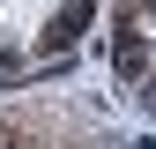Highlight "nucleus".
Masks as SVG:
<instances>
[{
  "label": "nucleus",
  "instance_id": "f257e3e1",
  "mask_svg": "<svg viewBox=\"0 0 156 149\" xmlns=\"http://www.w3.org/2000/svg\"><path fill=\"white\" fill-rule=\"evenodd\" d=\"M112 60H119V74L141 67V37H134V8H126V30H119V45H112Z\"/></svg>",
  "mask_w": 156,
  "mask_h": 149
},
{
  "label": "nucleus",
  "instance_id": "f03ea898",
  "mask_svg": "<svg viewBox=\"0 0 156 149\" xmlns=\"http://www.w3.org/2000/svg\"><path fill=\"white\" fill-rule=\"evenodd\" d=\"M82 23H89V0H74L60 23H52V45H74V30H82Z\"/></svg>",
  "mask_w": 156,
  "mask_h": 149
},
{
  "label": "nucleus",
  "instance_id": "7ed1b4c3",
  "mask_svg": "<svg viewBox=\"0 0 156 149\" xmlns=\"http://www.w3.org/2000/svg\"><path fill=\"white\" fill-rule=\"evenodd\" d=\"M149 112H156V89H149Z\"/></svg>",
  "mask_w": 156,
  "mask_h": 149
},
{
  "label": "nucleus",
  "instance_id": "20e7f679",
  "mask_svg": "<svg viewBox=\"0 0 156 149\" xmlns=\"http://www.w3.org/2000/svg\"><path fill=\"white\" fill-rule=\"evenodd\" d=\"M141 8H156V0H141Z\"/></svg>",
  "mask_w": 156,
  "mask_h": 149
},
{
  "label": "nucleus",
  "instance_id": "39448f33",
  "mask_svg": "<svg viewBox=\"0 0 156 149\" xmlns=\"http://www.w3.org/2000/svg\"><path fill=\"white\" fill-rule=\"evenodd\" d=\"M0 149H8V142H0Z\"/></svg>",
  "mask_w": 156,
  "mask_h": 149
}]
</instances>
